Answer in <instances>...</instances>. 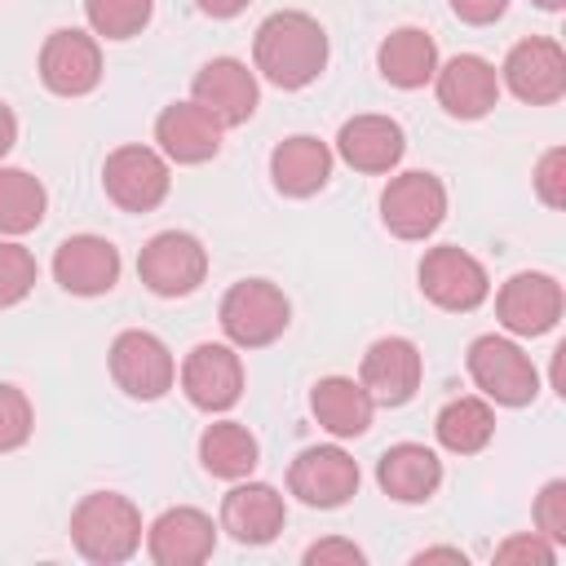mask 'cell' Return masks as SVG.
<instances>
[{
  "label": "cell",
  "instance_id": "obj_26",
  "mask_svg": "<svg viewBox=\"0 0 566 566\" xmlns=\"http://www.w3.org/2000/svg\"><path fill=\"white\" fill-rule=\"evenodd\" d=\"M376 66L394 88H424L438 71V44L420 27H398L380 40Z\"/></svg>",
  "mask_w": 566,
  "mask_h": 566
},
{
  "label": "cell",
  "instance_id": "obj_8",
  "mask_svg": "<svg viewBox=\"0 0 566 566\" xmlns=\"http://www.w3.org/2000/svg\"><path fill=\"white\" fill-rule=\"evenodd\" d=\"M111 376L115 385L128 394V398H142V402H155L172 389L177 380V363L168 354V345L155 336V332H119L111 340Z\"/></svg>",
  "mask_w": 566,
  "mask_h": 566
},
{
  "label": "cell",
  "instance_id": "obj_39",
  "mask_svg": "<svg viewBox=\"0 0 566 566\" xmlns=\"http://www.w3.org/2000/svg\"><path fill=\"white\" fill-rule=\"evenodd\" d=\"M208 18H234V13H243L248 9V0H195Z\"/></svg>",
  "mask_w": 566,
  "mask_h": 566
},
{
  "label": "cell",
  "instance_id": "obj_34",
  "mask_svg": "<svg viewBox=\"0 0 566 566\" xmlns=\"http://www.w3.org/2000/svg\"><path fill=\"white\" fill-rule=\"evenodd\" d=\"M535 195L548 208H566V150L562 146L539 155V164H535Z\"/></svg>",
  "mask_w": 566,
  "mask_h": 566
},
{
  "label": "cell",
  "instance_id": "obj_14",
  "mask_svg": "<svg viewBox=\"0 0 566 566\" xmlns=\"http://www.w3.org/2000/svg\"><path fill=\"white\" fill-rule=\"evenodd\" d=\"M504 84L513 97L531 102V106H548L566 93V53L557 40H544V35H531V40H517L504 57Z\"/></svg>",
  "mask_w": 566,
  "mask_h": 566
},
{
  "label": "cell",
  "instance_id": "obj_16",
  "mask_svg": "<svg viewBox=\"0 0 566 566\" xmlns=\"http://www.w3.org/2000/svg\"><path fill=\"white\" fill-rule=\"evenodd\" d=\"M495 314L513 336H544L562 318V283L553 274L522 270L500 287Z\"/></svg>",
  "mask_w": 566,
  "mask_h": 566
},
{
  "label": "cell",
  "instance_id": "obj_37",
  "mask_svg": "<svg viewBox=\"0 0 566 566\" xmlns=\"http://www.w3.org/2000/svg\"><path fill=\"white\" fill-rule=\"evenodd\" d=\"M451 9H455V18H464V22H473V27H486V22L504 18L509 0H451Z\"/></svg>",
  "mask_w": 566,
  "mask_h": 566
},
{
  "label": "cell",
  "instance_id": "obj_3",
  "mask_svg": "<svg viewBox=\"0 0 566 566\" xmlns=\"http://www.w3.org/2000/svg\"><path fill=\"white\" fill-rule=\"evenodd\" d=\"M292 305L270 279H239L221 296V332L239 349H261L287 332Z\"/></svg>",
  "mask_w": 566,
  "mask_h": 566
},
{
  "label": "cell",
  "instance_id": "obj_32",
  "mask_svg": "<svg viewBox=\"0 0 566 566\" xmlns=\"http://www.w3.org/2000/svg\"><path fill=\"white\" fill-rule=\"evenodd\" d=\"M35 429V416H31V402L18 385H4L0 380V455L4 451H18Z\"/></svg>",
  "mask_w": 566,
  "mask_h": 566
},
{
  "label": "cell",
  "instance_id": "obj_33",
  "mask_svg": "<svg viewBox=\"0 0 566 566\" xmlns=\"http://www.w3.org/2000/svg\"><path fill=\"white\" fill-rule=\"evenodd\" d=\"M535 526L544 539L566 544V482L562 478L544 482V491L535 495Z\"/></svg>",
  "mask_w": 566,
  "mask_h": 566
},
{
  "label": "cell",
  "instance_id": "obj_7",
  "mask_svg": "<svg viewBox=\"0 0 566 566\" xmlns=\"http://www.w3.org/2000/svg\"><path fill=\"white\" fill-rule=\"evenodd\" d=\"M447 217V186L433 172H398L380 195V221L389 234L416 243L429 239Z\"/></svg>",
  "mask_w": 566,
  "mask_h": 566
},
{
  "label": "cell",
  "instance_id": "obj_20",
  "mask_svg": "<svg viewBox=\"0 0 566 566\" xmlns=\"http://www.w3.org/2000/svg\"><path fill=\"white\" fill-rule=\"evenodd\" d=\"M287 522L283 495L270 482H234L221 500V531H230L239 544H270Z\"/></svg>",
  "mask_w": 566,
  "mask_h": 566
},
{
  "label": "cell",
  "instance_id": "obj_40",
  "mask_svg": "<svg viewBox=\"0 0 566 566\" xmlns=\"http://www.w3.org/2000/svg\"><path fill=\"white\" fill-rule=\"evenodd\" d=\"M424 562H455V566H464V553L460 548H424V553H416V566H424Z\"/></svg>",
  "mask_w": 566,
  "mask_h": 566
},
{
  "label": "cell",
  "instance_id": "obj_18",
  "mask_svg": "<svg viewBox=\"0 0 566 566\" xmlns=\"http://www.w3.org/2000/svg\"><path fill=\"white\" fill-rule=\"evenodd\" d=\"M53 279L71 296H102L119 283V248L102 234H71L53 252Z\"/></svg>",
  "mask_w": 566,
  "mask_h": 566
},
{
  "label": "cell",
  "instance_id": "obj_21",
  "mask_svg": "<svg viewBox=\"0 0 566 566\" xmlns=\"http://www.w3.org/2000/svg\"><path fill=\"white\" fill-rule=\"evenodd\" d=\"M221 124L199 102H172L155 119V142L172 164H208L221 150Z\"/></svg>",
  "mask_w": 566,
  "mask_h": 566
},
{
  "label": "cell",
  "instance_id": "obj_1",
  "mask_svg": "<svg viewBox=\"0 0 566 566\" xmlns=\"http://www.w3.org/2000/svg\"><path fill=\"white\" fill-rule=\"evenodd\" d=\"M252 62L274 88H305L327 66V31L301 9H279L256 27Z\"/></svg>",
  "mask_w": 566,
  "mask_h": 566
},
{
  "label": "cell",
  "instance_id": "obj_24",
  "mask_svg": "<svg viewBox=\"0 0 566 566\" xmlns=\"http://www.w3.org/2000/svg\"><path fill=\"white\" fill-rule=\"evenodd\" d=\"M270 177H274V190L287 195V199H310L327 186L332 177V150L327 142L310 137V133H296L287 142L274 146L270 155Z\"/></svg>",
  "mask_w": 566,
  "mask_h": 566
},
{
  "label": "cell",
  "instance_id": "obj_9",
  "mask_svg": "<svg viewBox=\"0 0 566 566\" xmlns=\"http://www.w3.org/2000/svg\"><path fill=\"white\" fill-rule=\"evenodd\" d=\"M137 274L155 296H190L208 274V252H203V243L195 234L164 230L142 248Z\"/></svg>",
  "mask_w": 566,
  "mask_h": 566
},
{
  "label": "cell",
  "instance_id": "obj_25",
  "mask_svg": "<svg viewBox=\"0 0 566 566\" xmlns=\"http://www.w3.org/2000/svg\"><path fill=\"white\" fill-rule=\"evenodd\" d=\"M310 411L332 438H358V433L371 429L376 402L354 376H323L310 389Z\"/></svg>",
  "mask_w": 566,
  "mask_h": 566
},
{
  "label": "cell",
  "instance_id": "obj_11",
  "mask_svg": "<svg viewBox=\"0 0 566 566\" xmlns=\"http://www.w3.org/2000/svg\"><path fill=\"white\" fill-rule=\"evenodd\" d=\"M420 376H424V358H420L416 340H407V336H380L363 354L358 385L371 394L376 407H402V402L416 398Z\"/></svg>",
  "mask_w": 566,
  "mask_h": 566
},
{
  "label": "cell",
  "instance_id": "obj_6",
  "mask_svg": "<svg viewBox=\"0 0 566 566\" xmlns=\"http://www.w3.org/2000/svg\"><path fill=\"white\" fill-rule=\"evenodd\" d=\"M102 186H106V199L124 212H150L168 199V159L150 146H119L106 155L102 164Z\"/></svg>",
  "mask_w": 566,
  "mask_h": 566
},
{
  "label": "cell",
  "instance_id": "obj_15",
  "mask_svg": "<svg viewBox=\"0 0 566 566\" xmlns=\"http://www.w3.org/2000/svg\"><path fill=\"white\" fill-rule=\"evenodd\" d=\"M181 394L199 411H230L243 394V363L230 345L203 340L181 363Z\"/></svg>",
  "mask_w": 566,
  "mask_h": 566
},
{
  "label": "cell",
  "instance_id": "obj_17",
  "mask_svg": "<svg viewBox=\"0 0 566 566\" xmlns=\"http://www.w3.org/2000/svg\"><path fill=\"white\" fill-rule=\"evenodd\" d=\"M217 548V526L203 509H164L146 531V553L155 566H199Z\"/></svg>",
  "mask_w": 566,
  "mask_h": 566
},
{
  "label": "cell",
  "instance_id": "obj_2",
  "mask_svg": "<svg viewBox=\"0 0 566 566\" xmlns=\"http://www.w3.org/2000/svg\"><path fill=\"white\" fill-rule=\"evenodd\" d=\"M71 539L80 557L97 566H119L142 548V513L119 491H93L71 513Z\"/></svg>",
  "mask_w": 566,
  "mask_h": 566
},
{
  "label": "cell",
  "instance_id": "obj_23",
  "mask_svg": "<svg viewBox=\"0 0 566 566\" xmlns=\"http://www.w3.org/2000/svg\"><path fill=\"white\" fill-rule=\"evenodd\" d=\"M376 482L398 504H424L442 486V460L424 442H394L376 464Z\"/></svg>",
  "mask_w": 566,
  "mask_h": 566
},
{
  "label": "cell",
  "instance_id": "obj_38",
  "mask_svg": "<svg viewBox=\"0 0 566 566\" xmlns=\"http://www.w3.org/2000/svg\"><path fill=\"white\" fill-rule=\"evenodd\" d=\"M13 142H18V115L0 102V159L13 150Z\"/></svg>",
  "mask_w": 566,
  "mask_h": 566
},
{
  "label": "cell",
  "instance_id": "obj_22",
  "mask_svg": "<svg viewBox=\"0 0 566 566\" xmlns=\"http://www.w3.org/2000/svg\"><path fill=\"white\" fill-rule=\"evenodd\" d=\"M407 150L402 124L389 115H354L336 133V155L358 172H389Z\"/></svg>",
  "mask_w": 566,
  "mask_h": 566
},
{
  "label": "cell",
  "instance_id": "obj_30",
  "mask_svg": "<svg viewBox=\"0 0 566 566\" xmlns=\"http://www.w3.org/2000/svg\"><path fill=\"white\" fill-rule=\"evenodd\" d=\"M84 13H88V27L106 40H133L150 13H155V0H84Z\"/></svg>",
  "mask_w": 566,
  "mask_h": 566
},
{
  "label": "cell",
  "instance_id": "obj_31",
  "mask_svg": "<svg viewBox=\"0 0 566 566\" xmlns=\"http://www.w3.org/2000/svg\"><path fill=\"white\" fill-rule=\"evenodd\" d=\"M35 274H40L35 256H31L22 243L4 239V243H0V310L18 305V301L35 287Z\"/></svg>",
  "mask_w": 566,
  "mask_h": 566
},
{
  "label": "cell",
  "instance_id": "obj_4",
  "mask_svg": "<svg viewBox=\"0 0 566 566\" xmlns=\"http://www.w3.org/2000/svg\"><path fill=\"white\" fill-rule=\"evenodd\" d=\"M469 376L500 407H526L539 394L535 363L522 354V345H513L509 336H495V332L491 336H478L469 345Z\"/></svg>",
  "mask_w": 566,
  "mask_h": 566
},
{
  "label": "cell",
  "instance_id": "obj_36",
  "mask_svg": "<svg viewBox=\"0 0 566 566\" xmlns=\"http://www.w3.org/2000/svg\"><path fill=\"white\" fill-rule=\"evenodd\" d=\"M305 562H310V566H327V562L363 566L367 557H363V548H358V544H349V539H318V544H310V548H305Z\"/></svg>",
  "mask_w": 566,
  "mask_h": 566
},
{
  "label": "cell",
  "instance_id": "obj_28",
  "mask_svg": "<svg viewBox=\"0 0 566 566\" xmlns=\"http://www.w3.org/2000/svg\"><path fill=\"white\" fill-rule=\"evenodd\" d=\"M433 433H438V442H442L451 455H478V451L491 442V433H495V411H491L486 398H473V394L451 398V402L438 411Z\"/></svg>",
  "mask_w": 566,
  "mask_h": 566
},
{
  "label": "cell",
  "instance_id": "obj_19",
  "mask_svg": "<svg viewBox=\"0 0 566 566\" xmlns=\"http://www.w3.org/2000/svg\"><path fill=\"white\" fill-rule=\"evenodd\" d=\"M433 84H438L442 111L455 119H482L500 102V75L478 53H455L451 62H442L433 71Z\"/></svg>",
  "mask_w": 566,
  "mask_h": 566
},
{
  "label": "cell",
  "instance_id": "obj_35",
  "mask_svg": "<svg viewBox=\"0 0 566 566\" xmlns=\"http://www.w3.org/2000/svg\"><path fill=\"white\" fill-rule=\"evenodd\" d=\"M553 557H557V548H553V539H544V535H513V539H504L500 548H495V562L500 566H517V562H526V566H553Z\"/></svg>",
  "mask_w": 566,
  "mask_h": 566
},
{
  "label": "cell",
  "instance_id": "obj_29",
  "mask_svg": "<svg viewBox=\"0 0 566 566\" xmlns=\"http://www.w3.org/2000/svg\"><path fill=\"white\" fill-rule=\"evenodd\" d=\"M49 195L27 168H0V234H27L44 221Z\"/></svg>",
  "mask_w": 566,
  "mask_h": 566
},
{
  "label": "cell",
  "instance_id": "obj_10",
  "mask_svg": "<svg viewBox=\"0 0 566 566\" xmlns=\"http://www.w3.org/2000/svg\"><path fill=\"white\" fill-rule=\"evenodd\" d=\"M40 80L57 97H84L102 84V49L88 31L57 27L40 44Z\"/></svg>",
  "mask_w": 566,
  "mask_h": 566
},
{
  "label": "cell",
  "instance_id": "obj_5",
  "mask_svg": "<svg viewBox=\"0 0 566 566\" xmlns=\"http://www.w3.org/2000/svg\"><path fill=\"white\" fill-rule=\"evenodd\" d=\"M420 292L438 310L469 314L491 296V279H486V265L473 252H464L455 243H442V248H429L424 261H420Z\"/></svg>",
  "mask_w": 566,
  "mask_h": 566
},
{
  "label": "cell",
  "instance_id": "obj_13",
  "mask_svg": "<svg viewBox=\"0 0 566 566\" xmlns=\"http://www.w3.org/2000/svg\"><path fill=\"white\" fill-rule=\"evenodd\" d=\"M256 97H261L256 75L239 57H212V62H203L199 75H195V84H190V102H199L221 128L248 124L252 111H256Z\"/></svg>",
  "mask_w": 566,
  "mask_h": 566
},
{
  "label": "cell",
  "instance_id": "obj_27",
  "mask_svg": "<svg viewBox=\"0 0 566 566\" xmlns=\"http://www.w3.org/2000/svg\"><path fill=\"white\" fill-rule=\"evenodd\" d=\"M199 460H203V469H208L212 478L239 482V478H248V473L256 469L261 447H256V438L248 433V424H239V420H217V424H208L203 438H199Z\"/></svg>",
  "mask_w": 566,
  "mask_h": 566
},
{
  "label": "cell",
  "instance_id": "obj_41",
  "mask_svg": "<svg viewBox=\"0 0 566 566\" xmlns=\"http://www.w3.org/2000/svg\"><path fill=\"white\" fill-rule=\"evenodd\" d=\"M531 4H539V9H562L566 0H531Z\"/></svg>",
  "mask_w": 566,
  "mask_h": 566
},
{
  "label": "cell",
  "instance_id": "obj_12",
  "mask_svg": "<svg viewBox=\"0 0 566 566\" xmlns=\"http://www.w3.org/2000/svg\"><path fill=\"white\" fill-rule=\"evenodd\" d=\"M287 491L310 509H340L358 491V460L340 447H305L287 469Z\"/></svg>",
  "mask_w": 566,
  "mask_h": 566
}]
</instances>
